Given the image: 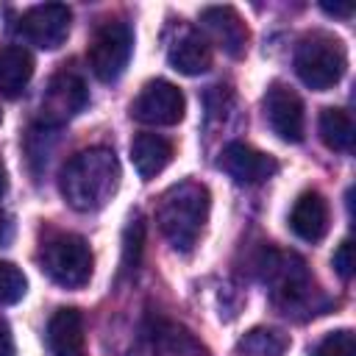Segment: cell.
Returning a JSON list of instances; mask_svg holds the SVG:
<instances>
[{
  "mask_svg": "<svg viewBox=\"0 0 356 356\" xmlns=\"http://www.w3.org/2000/svg\"><path fill=\"white\" fill-rule=\"evenodd\" d=\"M6 186H8V178H6V167H3V161H0V197H3Z\"/></svg>",
  "mask_w": 356,
  "mask_h": 356,
  "instance_id": "83f0119b",
  "label": "cell"
},
{
  "mask_svg": "<svg viewBox=\"0 0 356 356\" xmlns=\"http://www.w3.org/2000/svg\"><path fill=\"white\" fill-rule=\"evenodd\" d=\"M167 61L175 72L181 75H203L211 70V61H214V53H211V44L203 33L197 31H184L167 50Z\"/></svg>",
  "mask_w": 356,
  "mask_h": 356,
  "instance_id": "9a60e30c",
  "label": "cell"
},
{
  "mask_svg": "<svg viewBox=\"0 0 356 356\" xmlns=\"http://www.w3.org/2000/svg\"><path fill=\"white\" fill-rule=\"evenodd\" d=\"M286 348H289L286 334L267 328V325H256L239 337L236 356H284Z\"/></svg>",
  "mask_w": 356,
  "mask_h": 356,
  "instance_id": "ffe728a7",
  "label": "cell"
},
{
  "mask_svg": "<svg viewBox=\"0 0 356 356\" xmlns=\"http://www.w3.org/2000/svg\"><path fill=\"white\" fill-rule=\"evenodd\" d=\"M142 242H145V222L134 217L122 234V273H134L142 256Z\"/></svg>",
  "mask_w": 356,
  "mask_h": 356,
  "instance_id": "7402d4cb",
  "label": "cell"
},
{
  "mask_svg": "<svg viewBox=\"0 0 356 356\" xmlns=\"http://www.w3.org/2000/svg\"><path fill=\"white\" fill-rule=\"evenodd\" d=\"M200 22L203 28L209 31V36L214 39V44L220 50H225L228 56L239 58L248 47V25L242 22L239 11L231 8V6H211V8H203L200 11Z\"/></svg>",
  "mask_w": 356,
  "mask_h": 356,
  "instance_id": "7c38bea8",
  "label": "cell"
},
{
  "mask_svg": "<svg viewBox=\"0 0 356 356\" xmlns=\"http://www.w3.org/2000/svg\"><path fill=\"white\" fill-rule=\"evenodd\" d=\"M261 106H264V120L278 139L292 142V145L303 139L306 117H303V100L298 97L295 89H289L286 83H273Z\"/></svg>",
  "mask_w": 356,
  "mask_h": 356,
  "instance_id": "9c48e42d",
  "label": "cell"
},
{
  "mask_svg": "<svg viewBox=\"0 0 356 356\" xmlns=\"http://www.w3.org/2000/svg\"><path fill=\"white\" fill-rule=\"evenodd\" d=\"M11 234H14V225H11V220H8L6 214H0V245H6V242L11 239Z\"/></svg>",
  "mask_w": 356,
  "mask_h": 356,
  "instance_id": "4316f807",
  "label": "cell"
},
{
  "mask_svg": "<svg viewBox=\"0 0 356 356\" xmlns=\"http://www.w3.org/2000/svg\"><path fill=\"white\" fill-rule=\"evenodd\" d=\"M312 356H356V339H353V331L350 328H339V331H331L325 334Z\"/></svg>",
  "mask_w": 356,
  "mask_h": 356,
  "instance_id": "603a6c76",
  "label": "cell"
},
{
  "mask_svg": "<svg viewBox=\"0 0 356 356\" xmlns=\"http://www.w3.org/2000/svg\"><path fill=\"white\" fill-rule=\"evenodd\" d=\"M47 350L50 356H86V328L83 314L72 306L56 309L47 320Z\"/></svg>",
  "mask_w": 356,
  "mask_h": 356,
  "instance_id": "4fadbf2b",
  "label": "cell"
},
{
  "mask_svg": "<svg viewBox=\"0 0 356 356\" xmlns=\"http://www.w3.org/2000/svg\"><path fill=\"white\" fill-rule=\"evenodd\" d=\"M320 139L325 142V147L337 150V153H350L353 150V139H356V125L353 117L345 108H323L320 111Z\"/></svg>",
  "mask_w": 356,
  "mask_h": 356,
  "instance_id": "d6986e66",
  "label": "cell"
},
{
  "mask_svg": "<svg viewBox=\"0 0 356 356\" xmlns=\"http://www.w3.org/2000/svg\"><path fill=\"white\" fill-rule=\"evenodd\" d=\"M292 64H295L298 78L309 89L325 92L342 81V75L348 70V50L342 44V39H337L334 33L314 31L298 42Z\"/></svg>",
  "mask_w": 356,
  "mask_h": 356,
  "instance_id": "277c9868",
  "label": "cell"
},
{
  "mask_svg": "<svg viewBox=\"0 0 356 356\" xmlns=\"http://www.w3.org/2000/svg\"><path fill=\"white\" fill-rule=\"evenodd\" d=\"M25 289H28V281L22 270L11 261H0V306H11L22 300Z\"/></svg>",
  "mask_w": 356,
  "mask_h": 356,
  "instance_id": "44dd1931",
  "label": "cell"
},
{
  "mask_svg": "<svg viewBox=\"0 0 356 356\" xmlns=\"http://www.w3.org/2000/svg\"><path fill=\"white\" fill-rule=\"evenodd\" d=\"M39 267L53 284H58L64 289H81L92 278L95 259H92V250L83 236L67 234V231H53L42 239Z\"/></svg>",
  "mask_w": 356,
  "mask_h": 356,
  "instance_id": "5b68a950",
  "label": "cell"
},
{
  "mask_svg": "<svg viewBox=\"0 0 356 356\" xmlns=\"http://www.w3.org/2000/svg\"><path fill=\"white\" fill-rule=\"evenodd\" d=\"M70 22H72V11L64 3H42V6L28 8L19 17L17 33L42 50H56L67 42Z\"/></svg>",
  "mask_w": 356,
  "mask_h": 356,
  "instance_id": "52a82bcc",
  "label": "cell"
},
{
  "mask_svg": "<svg viewBox=\"0 0 356 356\" xmlns=\"http://www.w3.org/2000/svg\"><path fill=\"white\" fill-rule=\"evenodd\" d=\"M147 337L153 339L156 348H161V350H167L172 356H206V348L184 325H178V323H170V320L156 317L150 323Z\"/></svg>",
  "mask_w": 356,
  "mask_h": 356,
  "instance_id": "ac0fdd59",
  "label": "cell"
},
{
  "mask_svg": "<svg viewBox=\"0 0 356 356\" xmlns=\"http://www.w3.org/2000/svg\"><path fill=\"white\" fill-rule=\"evenodd\" d=\"M220 170L242 186H253V184H264L267 178H273L278 172V161L245 142H228L220 153Z\"/></svg>",
  "mask_w": 356,
  "mask_h": 356,
  "instance_id": "8fae6325",
  "label": "cell"
},
{
  "mask_svg": "<svg viewBox=\"0 0 356 356\" xmlns=\"http://www.w3.org/2000/svg\"><path fill=\"white\" fill-rule=\"evenodd\" d=\"M261 278L267 281L275 306L284 314H295V312H309L317 314L320 309L314 306V281L303 264L300 256L295 253H281L275 248H267L261 261H259Z\"/></svg>",
  "mask_w": 356,
  "mask_h": 356,
  "instance_id": "3957f363",
  "label": "cell"
},
{
  "mask_svg": "<svg viewBox=\"0 0 356 356\" xmlns=\"http://www.w3.org/2000/svg\"><path fill=\"white\" fill-rule=\"evenodd\" d=\"M131 53H134L131 25L122 19H108L92 33L89 47H86V61L95 78H100L103 83H111L125 72Z\"/></svg>",
  "mask_w": 356,
  "mask_h": 356,
  "instance_id": "8992f818",
  "label": "cell"
},
{
  "mask_svg": "<svg viewBox=\"0 0 356 356\" xmlns=\"http://www.w3.org/2000/svg\"><path fill=\"white\" fill-rule=\"evenodd\" d=\"M186 100L184 92L170 81H147L136 100L131 103V117L145 125H175L184 120Z\"/></svg>",
  "mask_w": 356,
  "mask_h": 356,
  "instance_id": "ba28073f",
  "label": "cell"
},
{
  "mask_svg": "<svg viewBox=\"0 0 356 356\" xmlns=\"http://www.w3.org/2000/svg\"><path fill=\"white\" fill-rule=\"evenodd\" d=\"M89 103V89L83 83L81 75L75 72H58L42 100V122L58 128L61 122L72 120L75 114H81Z\"/></svg>",
  "mask_w": 356,
  "mask_h": 356,
  "instance_id": "30bf717a",
  "label": "cell"
},
{
  "mask_svg": "<svg viewBox=\"0 0 356 356\" xmlns=\"http://www.w3.org/2000/svg\"><path fill=\"white\" fill-rule=\"evenodd\" d=\"M0 356H14V337L6 320H0Z\"/></svg>",
  "mask_w": 356,
  "mask_h": 356,
  "instance_id": "d4e9b609",
  "label": "cell"
},
{
  "mask_svg": "<svg viewBox=\"0 0 356 356\" xmlns=\"http://www.w3.org/2000/svg\"><path fill=\"white\" fill-rule=\"evenodd\" d=\"M33 78V56L22 44L0 47V95L19 97Z\"/></svg>",
  "mask_w": 356,
  "mask_h": 356,
  "instance_id": "e0dca14e",
  "label": "cell"
},
{
  "mask_svg": "<svg viewBox=\"0 0 356 356\" xmlns=\"http://www.w3.org/2000/svg\"><path fill=\"white\" fill-rule=\"evenodd\" d=\"M328 222H331V214H328V203L320 192H303L292 211H289V228L298 239L303 242H320L325 234H328Z\"/></svg>",
  "mask_w": 356,
  "mask_h": 356,
  "instance_id": "5bb4252c",
  "label": "cell"
},
{
  "mask_svg": "<svg viewBox=\"0 0 356 356\" xmlns=\"http://www.w3.org/2000/svg\"><path fill=\"white\" fill-rule=\"evenodd\" d=\"M131 161L139 178L150 181L172 161V142L161 134H139L131 142Z\"/></svg>",
  "mask_w": 356,
  "mask_h": 356,
  "instance_id": "2e32d148",
  "label": "cell"
},
{
  "mask_svg": "<svg viewBox=\"0 0 356 356\" xmlns=\"http://www.w3.org/2000/svg\"><path fill=\"white\" fill-rule=\"evenodd\" d=\"M331 264H334V270L339 273V278L348 281V278L353 275V242H350V239H342V242L337 245Z\"/></svg>",
  "mask_w": 356,
  "mask_h": 356,
  "instance_id": "cb8c5ba5",
  "label": "cell"
},
{
  "mask_svg": "<svg viewBox=\"0 0 356 356\" xmlns=\"http://www.w3.org/2000/svg\"><path fill=\"white\" fill-rule=\"evenodd\" d=\"M209 209H211V195L200 181H181L161 195L156 209V222L164 239L172 245V250L189 253L197 245L209 222Z\"/></svg>",
  "mask_w": 356,
  "mask_h": 356,
  "instance_id": "7a4b0ae2",
  "label": "cell"
},
{
  "mask_svg": "<svg viewBox=\"0 0 356 356\" xmlns=\"http://www.w3.org/2000/svg\"><path fill=\"white\" fill-rule=\"evenodd\" d=\"M325 14H331V17H342V19H350V14H353V6H331V3H323L320 6Z\"/></svg>",
  "mask_w": 356,
  "mask_h": 356,
  "instance_id": "484cf974",
  "label": "cell"
},
{
  "mask_svg": "<svg viewBox=\"0 0 356 356\" xmlns=\"http://www.w3.org/2000/svg\"><path fill=\"white\" fill-rule=\"evenodd\" d=\"M117 186H120V161L108 147H86L75 153L58 175L61 197L75 211L103 209L117 192Z\"/></svg>",
  "mask_w": 356,
  "mask_h": 356,
  "instance_id": "6da1fadb",
  "label": "cell"
}]
</instances>
